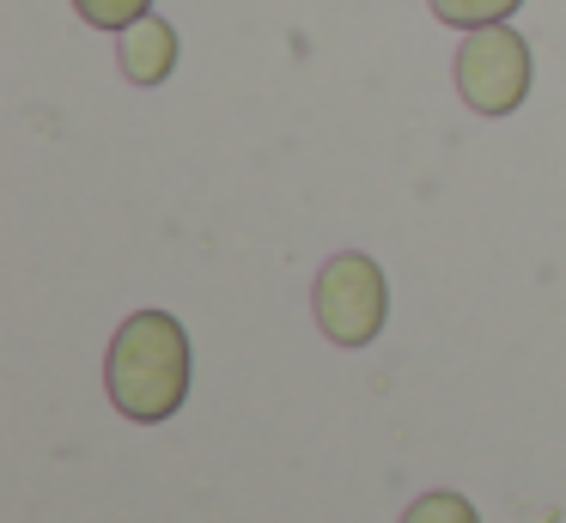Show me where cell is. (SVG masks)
<instances>
[{"label": "cell", "mask_w": 566, "mask_h": 523, "mask_svg": "<svg viewBox=\"0 0 566 523\" xmlns=\"http://www.w3.org/2000/svg\"><path fill=\"white\" fill-rule=\"evenodd\" d=\"M384 311H390V286H384V268L371 255L347 250L335 262H323L317 274V323L335 347H366L378 341Z\"/></svg>", "instance_id": "obj_3"}, {"label": "cell", "mask_w": 566, "mask_h": 523, "mask_svg": "<svg viewBox=\"0 0 566 523\" xmlns=\"http://www.w3.org/2000/svg\"><path fill=\"white\" fill-rule=\"evenodd\" d=\"M402 523H481V517H475V505H469L463 493H427V499L408 505Z\"/></svg>", "instance_id": "obj_7"}, {"label": "cell", "mask_w": 566, "mask_h": 523, "mask_svg": "<svg viewBox=\"0 0 566 523\" xmlns=\"http://www.w3.org/2000/svg\"><path fill=\"white\" fill-rule=\"evenodd\" d=\"M74 12L86 24H98V31H128L135 19L153 12V0H74Z\"/></svg>", "instance_id": "obj_6"}, {"label": "cell", "mask_w": 566, "mask_h": 523, "mask_svg": "<svg viewBox=\"0 0 566 523\" xmlns=\"http://www.w3.org/2000/svg\"><path fill=\"white\" fill-rule=\"evenodd\" d=\"M104 389L128 420L153 426L171 420L189 396V335L177 316L165 311H135L111 341L104 359Z\"/></svg>", "instance_id": "obj_1"}, {"label": "cell", "mask_w": 566, "mask_h": 523, "mask_svg": "<svg viewBox=\"0 0 566 523\" xmlns=\"http://www.w3.org/2000/svg\"><path fill=\"white\" fill-rule=\"evenodd\" d=\"M457 92L481 116H512L530 97V43L505 24H481L457 49Z\"/></svg>", "instance_id": "obj_2"}, {"label": "cell", "mask_w": 566, "mask_h": 523, "mask_svg": "<svg viewBox=\"0 0 566 523\" xmlns=\"http://www.w3.org/2000/svg\"><path fill=\"white\" fill-rule=\"evenodd\" d=\"M524 0H432L444 24H463V31H481V24H505Z\"/></svg>", "instance_id": "obj_5"}, {"label": "cell", "mask_w": 566, "mask_h": 523, "mask_svg": "<svg viewBox=\"0 0 566 523\" xmlns=\"http://www.w3.org/2000/svg\"><path fill=\"white\" fill-rule=\"evenodd\" d=\"M116 61H123V73H128L135 85H159L165 73L177 67V31H171L165 19H153V12H147V19H135V24L123 31V43H116Z\"/></svg>", "instance_id": "obj_4"}]
</instances>
